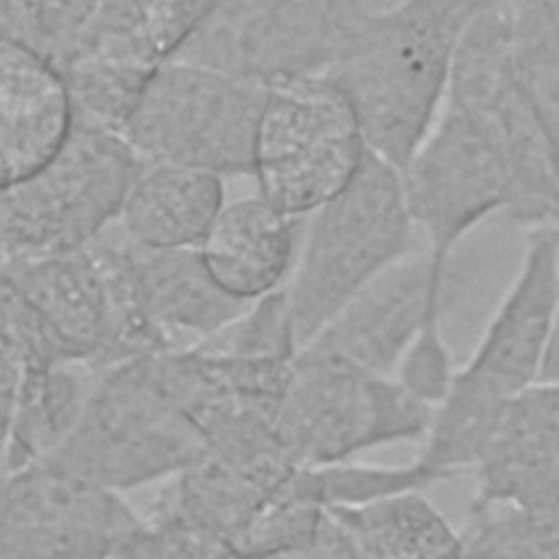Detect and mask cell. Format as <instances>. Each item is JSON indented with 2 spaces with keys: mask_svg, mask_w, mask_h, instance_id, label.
I'll return each mask as SVG.
<instances>
[{
  "mask_svg": "<svg viewBox=\"0 0 559 559\" xmlns=\"http://www.w3.org/2000/svg\"><path fill=\"white\" fill-rule=\"evenodd\" d=\"M203 380L194 349L100 371L76 426L41 465L114 493L177 476L205 445L194 419Z\"/></svg>",
  "mask_w": 559,
  "mask_h": 559,
  "instance_id": "6da1fadb",
  "label": "cell"
},
{
  "mask_svg": "<svg viewBox=\"0 0 559 559\" xmlns=\"http://www.w3.org/2000/svg\"><path fill=\"white\" fill-rule=\"evenodd\" d=\"M500 0H395L323 74L352 103L369 151L402 168L432 127L456 48Z\"/></svg>",
  "mask_w": 559,
  "mask_h": 559,
  "instance_id": "7a4b0ae2",
  "label": "cell"
},
{
  "mask_svg": "<svg viewBox=\"0 0 559 559\" xmlns=\"http://www.w3.org/2000/svg\"><path fill=\"white\" fill-rule=\"evenodd\" d=\"M559 299V240L552 227L528 229L520 271L469 360L452 371L432 406L415 459L441 480L474 467L504 406L539 380Z\"/></svg>",
  "mask_w": 559,
  "mask_h": 559,
  "instance_id": "3957f363",
  "label": "cell"
},
{
  "mask_svg": "<svg viewBox=\"0 0 559 559\" xmlns=\"http://www.w3.org/2000/svg\"><path fill=\"white\" fill-rule=\"evenodd\" d=\"M402 175L373 151L352 181L306 216L284 286L297 352L415 240Z\"/></svg>",
  "mask_w": 559,
  "mask_h": 559,
  "instance_id": "277c9868",
  "label": "cell"
},
{
  "mask_svg": "<svg viewBox=\"0 0 559 559\" xmlns=\"http://www.w3.org/2000/svg\"><path fill=\"white\" fill-rule=\"evenodd\" d=\"M395 0H223L175 55L264 90L328 74Z\"/></svg>",
  "mask_w": 559,
  "mask_h": 559,
  "instance_id": "5b68a950",
  "label": "cell"
},
{
  "mask_svg": "<svg viewBox=\"0 0 559 559\" xmlns=\"http://www.w3.org/2000/svg\"><path fill=\"white\" fill-rule=\"evenodd\" d=\"M432 406L395 378L336 356L299 349L273 415V428L299 465L352 461L369 448L424 437Z\"/></svg>",
  "mask_w": 559,
  "mask_h": 559,
  "instance_id": "8992f818",
  "label": "cell"
},
{
  "mask_svg": "<svg viewBox=\"0 0 559 559\" xmlns=\"http://www.w3.org/2000/svg\"><path fill=\"white\" fill-rule=\"evenodd\" d=\"M264 96L260 85L173 57L146 81L120 135L140 164L251 175Z\"/></svg>",
  "mask_w": 559,
  "mask_h": 559,
  "instance_id": "52a82bcc",
  "label": "cell"
},
{
  "mask_svg": "<svg viewBox=\"0 0 559 559\" xmlns=\"http://www.w3.org/2000/svg\"><path fill=\"white\" fill-rule=\"evenodd\" d=\"M138 168L120 133L74 124L48 164L0 194V266L85 247L118 216Z\"/></svg>",
  "mask_w": 559,
  "mask_h": 559,
  "instance_id": "ba28073f",
  "label": "cell"
},
{
  "mask_svg": "<svg viewBox=\"0 0 559 559\" xmlns=\"http://www.w3.org/2000/svg\"><path fill=\"white\" fill-rule=\"evenodd\" d=\"M369 153L360 120L325 76L266 90L251 175L258 194L293 218H306L341 192Z\"/></svg>",
  "mask_w": 559,
  "mask_h": 559,
  "instance_id": "9c48e42d",
  "label": "cell"
},
{
  "mask_svg": "<svg viewBox=\"0 0 559 559\" xmlns=\"http://www.w3.org/2000/svg\"><path fill=\"white\" fill-rule=\"evenodd\" d=\"M443 103L472 114L500 146L513 181L507 216L528 229L552 227L559 212V157L518 83L502 0L463 35Z\"/></svg>",
  "mask_w": 559,
  "mask_h": 559,
  "instance_id": "30bf717a",
  "label": "cell"
},
{
  "mask_svg": "<svg viewBox=\"0 0 559 559\" xmlns=\"http://www.w3.org/2000/svg\"><path fill=\"white\" fill-rule=\"evenodd\" d=\"M400 175L411 221L441 269L465 234L496 212L507 214L513 201L511 170L496 140L448 103Z\"/></svg>",
  "mask_w": 559,
  "mask_h": 559,
  "instance_id": "8fae6325",
  "label": "cell"
},
{
  "mask_svg": "<svg viewBox=\"0 0 559 559\" xmlns=\"http://www.w3.org/2000/svg\"><path fill=\"white\" fill-rule=\"evenodd\" d=\"M138 524L120 493L48 465L0 474V559H111Z\"/></svg>",
  "mask_w": 559,
  "mask_h": 559,
  "instance_id": "7c38bea8",
  "label": "cell"
},
{
  "mask_svg": "<svg viewBox=\"0 0 559 559\" xmlns=\"http://www.w3.org/2000/svg\"><path fill=\"white\" fill-rule=\"evenodd\" d=\"M443 286L445 269L426 249H415L371 280L301 349L395 378L417 338H443Z\"/></svg>",
  "mask_w": 559,
  "mask_h": 559,
  "instance_id": "4fadbf2b",
  "label": "cell"
},
{
  "mask_svg": "<svg viewBox=\"0 0 559 559\" xmlns=\"http://www.w3.org/2000/svg\"><path fill=\"white\" fill-rule=\"evenodd\" d=\"M474 472L472 504L559 509V382H535L504 406Z\"/></svg>",
  "mask_w": 559,
  "mask_h": 559,
  "instance_id": "5bb4252c",
  "label": "cell"
},
{
  "mask_svg": "<svg viewBox=\"0 0 559 559\" xmlns=\"http://www.w3.org/2000/svg\"><path fill=\"white\" fill-rule=\"evenodd\" d=\"M72 129L57 66L24 39L0 37V194L48 164Z\"/></svg>",
  "mask_w": 559,
  "mask_h": 559,
  "instance_id": "9a60e30c",
  "label": "cell"
},
{
  "mask_svg": "<svg viewBox=\"0 0 559 559\" xmlns=\"http://www.w3.org/2000/svg\"><path fill=\"white\" fill-rule=\"evenodd\" d=\"M301 221L280 212L260 194L225 201L197 251L227 295L251 304L286 286Z\"/></svg>",
  "mask_w": 559,
  "mask_h": 559,
  "instance_id": "2e32d148",
  "label": "cell"
},
{
  "mask_svg": "<svg viewBox=\"0 0 559 559\" xmlns=\"http://www.w3.org/2000/svg\"><path fill=\"white\" fill-rule=\"evenodd\" d=\"M133 264L144 314L166 352L197 349L249 308L212 280L197 247L133 242Z\"/></svg>",
  "mask_w": 559,
  "mask_h": 559,
  "instance_id": "e0dca14e",
  "label": "cell"
},
{
  "mask_svg": "<svg viewBox=\"0 0 559 559\" xmlns=\"http://www.w3.org/2000/svg\"><path fill=\"white\" fill-rule=\"evenodd\" d=\"M0 271L17 286L66 356L100 365L109 301L103 271L87 245L0 266Z\"/></svg>",
  "mask_w": 559,
  "mask_h": 559,
  "instance_id": "ac0fdd59",
  "label": "cell"
},
{
  "mask_svg": "<svg viewBox=\"0 0 559 559\" xmlns=\"http://www.w3.org/2000/svg\"><path fill=\"white\" fill-rule=\"evenodd\" d=\"M225 203L223 177L179 164H140L118 225L148 249L197 247Z\"/></svg>",
  "mask_w": 559,
  "mask_h": 559,
  "instance_id": "d6986e66",
  "label": "cell"
},
{
  "mask_svg": "<svg viewBox=\"0 0 559 559\" xmlns=\"http://www.w3.org/2000/svg\"><path fill=\"white\" fill-rule=\"evenodd\" d=\"M323 520L345 559H463L459 531L421 489L328 507Z\"/></svg>",
  "mask_w": 559,
  "mask_h": 559,
  "instance_id": "ffe728a7",
  "label": "cell"
},
{
  "mask_svg": "<svg viewBox=\"0 0 559 559\" xmlns=\"http://www.w3.org/2000/svg\"><path fill=\"white\" fill-rule=\"evenodd\" d=\"M100 369L61 358L39 373L7 417V472L46 463L76 426Z\"/></svg>",
  "mask_w": 559,
  "mask_h": 559,
  "instance_id": "44dd1931",
  "label": "cell"
},
{
  "mask_svg": "<svg viewBox=\"0 0 559 559\" xmlns=\"http://www.w3.org/2000/svg\"><path fill=\"white\" fill-rule=\"evenodd\" d=\"M522 92L559 157V22L537 0H502Z\"/></svg>",
  "mask_w": 559,
  "mask_h": 559,
  "instance_id": "7402d4cb",
  "label": "cell"
},
{
  "mask_svg": "<svg viewBox=\"0 0 559 559\" xmlns=\"http://www.w3.org/2000/svg\"><path fill=\"white\" fill-rule=\"evenodd\" d=\"M127 502L140 524L120 546V559H240L181 513L175 476L129 491Z\"/></svg>",
  "mask_w": 559,
  "mask_h": 559,
  "instance_id": "603a6c76",
  "label": "cell"
},
{
  "mask_svg": "<svg viewBox=\"0 0 559 559\" xmlns=\"http://www.w3.org/2000/svg\"><path fill=\"white\" fill-rule=\"evenodd\" d=\"M459 535L463 559H559V509L472 504Z\"/></svg>",
  "mask_w": 559,
  "mask_h": 559,
  "instance_id": "cb8c5ba5",
  "label": "cell"
},
{
  "mask_svg": "<svg viewBox=\"0 0 559 559\" xmlns=\"http://www.w3.org/2000/svg\"><path fill=\"white\" fill-rule=\"evenodd\" d=\"M61 358L70 356L59 349L24 295L0 271V415L7 419L24 389Z\"/></svg>",
  "mask_w": 559,
  "mask_h": 559,
  "instance_id": "d4e9b609",
  "label": "cell"
},
{
  "mask_svg": "<svg viewBox=\"0 0 559 559\" xmlns=\"http://www.w3.org/2000/svg\"><path fill=\"white\" fill-rule=\"evenodd\" d=\"M7 7L11 13L15 37H20L33 46L41 0H7Z\"/></svg>",
  "mask_w": 559,
  "mask_h": 559,
  "instance_id": "484cf974",
  "label": "cell"
},
{
  "mask_svg": "<svg viewBox=\"0 0 559 559\" xmlns=\"http://www.w3.org/2000/svg\"><path fill=\"white\" fill-rule=\"evenodd\" d=\"M537 382H559V299L550 321V332L544 349V360Z\"/></svg>",
  "mask_w": 559,
  "mask_h": 559,
  "instance_id": "4316f807",
  "label": "cell"
},
{
  "mask_svg": "<svg viewBox=\"0 0 559 559\" xmlns=\"http://www.w3.org/2000/svg\"><path fill=\"white\" fill-rule=\"evenodd\" d=\"M7 450H9V430H7V419L0 415V474L7 472Z\"/></svg>",
  "mask_w": 559,
  "mask_h": 559,
  "instance_id": "83f0119b",
  "label": "cell"
},
{
  "mask_svg": "<svg viewBox=\"0 0 559 559\" xmlns=\"http://www.w3.org/2000/svg\"><path fill=\"white\" fill-rule=\"evenodd\" d=\"M559 22V0H537Z\"/></svg>",
  "mask_w": 559,
  "mask_h": 559,
  "instance_id": "f1b7e54d",
  "label": "cell"
}]
</instances>
